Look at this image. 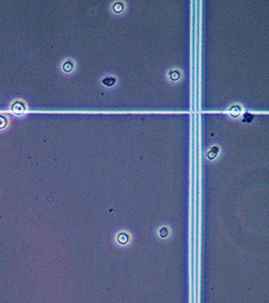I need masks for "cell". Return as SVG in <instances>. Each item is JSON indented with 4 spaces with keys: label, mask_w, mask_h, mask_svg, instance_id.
I'll use <instances>...</instances> for the list:
<instances>
[{
    "label": "cell",
    "mask_w": 269,
    "mask_h": 303,
    "mask_svg": "<svg viewBox=\"0 0 269 303\" xmlns=\"http://www.w3.org/2000/svg\"><path fill=\"white\" fill-rule=\"evenodd\" d=\"M217 152H218V149H217V147H214L213 151H211V152L209 153V154H208V156H209V159H213L214 156H215V155L217 154Z\"/></svg>",
    "instance_id": "8"
},
{
    "label": "cell",
    "mask_w": 269,
    "mask_h": 303,
    "mask_svg": "<svg viewBox=\"0 0 269 303\" xmlns=\"http://www.w3.org/2000/svg\"><path fill=\"white\" fill-rule=\"evenodd\" d=\"M72 68H73V62L70 61V60L66 61L64 64H63V70H64L65 72H70Z\"/></svg>",
    "instance_id": "3"
},
{
    "label": "cell",
    "mask_w": 269,
    "mask_h": 303,
    "mask_svg": "<svg viewBox=\"0 0 269 303\" xmlns=\"http://www.w3.org/2000/svg\"><path fill=\"white\" fill-rule=\"evenodd\" d=\"M6 124H8L6 118H4V116H0V129L4 128V127L6 126Z\"/></svg>",
    "instance_id": "6"
},
{
    "label": "cell",
    "mask_w": 269,
    "mask_h": 303,
    "mask_svg": "<svg viewBox=\"0 0 269 303\" xmlns=\"http://www.w3.org/2000/svg\"><path fill=\"white\" fill-rule=\"evenodd\" d=\"M170 77L172 79H177L179 77V73L176 72V70H174V72H170Z\"/></svg>",
    "instance_id": "7"
},
{
    "label": "cell",
    "mask_w": 269,
    "mask_h": 303,
    "mask_svg": "<svg viewBox=\"0 0 269 303\" xmlns=\"http://www.w3.org/2000/svg\"><path fill=\"white\" fill-rule=\"evenodd\" d=\"M231 114L233 115V116H238V115H240V113H241V109H240V107H238V106H234L231 109Z\"/></svg>",
    "instance_id": "2"
},
{
    "label": "cell",
    "mask_w": 269,
    "mask_h": 303,
    "mask_svg": "<svg viewBox=\"0 0 269 303\" xmlns=\"http://www.w3.org/2000/svg\"><path fill=\"white\" fill-rule=\"evenodd\" d=\"M11 109H12V111H13L14 113L19 114V113H22L26 110V106H25V104H24L22 101H14V103H13V105H12V107H11Z\"/></svg>",
    "instance_id": "1"
},
{
    "label": "cell",
    "mask_w": 269,
    "mask_h": 303,
    "mask_svg": "<svg viewBox=\"0 0 269 303\" xmlns=\"http://www.w3.org/2000/svg\"><path fill=\"white\" fill-rule=\"evenodd\" d=\"M114 82H115V79L112 78V77H108V78H105L104 80H103V83L106 84V85H109V87L110 85H113Z\"/></svg>",
    "instance_id": "4"
},
{
    "label": "cell",
    "mask_w": 269,
    "mask_h": 303,
    "mask_svg": "<svg viewBox=\"0 0 269 303\" xmlns=\"http://www.w3.org/2000/svg\"><path fill=\"white\" fill-rule=\"evenodd\" d=\"M122 9H123V6H122V4H120V3H118V4L114 6V10L117 12H119L120 10H122Z\"/></svg>",
    "instance_id": "9"
},
{
    "label": "cell",
    "mask_w": 269,
    "mask_h": 303,
    "mask_svg": "<svg viewBox=\"0 0 269 303\" xmlns=\"http://www.w3.org/2000/svg\"><path fill=\"white\" fill-rule=\"evenodd\" d=\"M252 118H253L252 114H250V113H245L244 118H242V122H245V123H250V122L252 121Z\"/></svg>",
    "instance_id": "5"
}]
</instances>
